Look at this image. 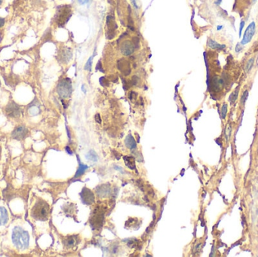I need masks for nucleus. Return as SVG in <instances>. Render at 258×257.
<instances>
[{
    "instance_id": "1",
    "label": "nucleus",
    "mask_w": 258,
    "mask_h": 257,
    "mask_svg": "<svg viewBox=\"0 0 258 257\" xmlns=\"http://www.w3.org/2000/svg\"><path fill=\"white\" fill-rule=\"evenodd\" d=\"M12 242L17 249L24 250L28 247L30 236L26 231L21 227H15L12 231Z\"/></svg>"
},
{
    "instance_id": "2",
    "label": "nucleus",
    "mask_w": 258,
    "mask_h": 257,
    "mask_svg": "<svg viewBox=\"0 0 258 257\" xmlns=\"http://www.w3.org/2000/svg\"><path fill=\"white\" fill-rule=\"evenodd\" d=\"M49 215V205L45 201L39 199L31 210V216L37 220H47Z\"/></svg>"
},
{
    "instance_id": "3",
    "label": "nucleus",
    "mask_w": 258,
    "mask_h": 257,
    "mask_svg": "<svg viewBox=\"0 0 258 257\" xmlns=\"http://www.w3.org/2000/svg\"><path fill=\"white\" fill-rule=\"evenodd\" d=\"M57 91L60 98H69L72 93V84L70 79L67 78L60 80L57 86Z\"/></svg>"
},
{
    "instance_id": "4",
    "label": "nucleus",
    "mask_w": 258,
    "mask_h": 257,
    "mask_svg": "<svg viewBox=\"0 0 258 257\" xmlns=\"http://www.w3.org/2000/svg\"><path fill=\"white\" fill-rule=\"evenodd\" d=\"M70 8L69 6H60L57 8L56 14V22L59 26H62L67 22L70 17Z\"/></svg>"
},
{
    "instance_id": "5",
    "label": "nucleus",
    "mask_w": 258,
    "mask_h": 257,
    "mask_svg": "<svg viewBox=\"0 0 258 257\" xmlns=\"http://www.w3.org/2000/svg\"><path fill=\"white\" fill-rule=\"evenodd\" d=\"M21 109L20 106L14 101L10 102L5 108V113L7 116L11 118H19L21 116Z\"/></svg>"
},
{
    "instance_id": "6",
    "label": "nucleus",
    "mask_w": 258,
    "mask_h": 257,
    "mask_svg": "<svg viewBox=\"0 0 258 257\" xmlns=\"http://www.w3.org/2000/svg\"><path fill=\"white\" fill-rule=\"evenodd\" d=\"M256 30V24L255 23L251 22L248 25V27L245 30V33H244L242 40L241 42V45H246L251 41L254 33H255Z\"/></svg>"
},
{
    "instance_id": "7",
    "label": "nucleus",
    "mask_w": 258,
    "mask_h": 257,
    "mask_svg": "<svg viewBox=\"0 0 258 257\" xmlns=\"http://www.w3.org/2000/svg\"><path fill=\"white\" fill-rule=\"evenodd\" d=\"M28 135V129L25 126H18L12 133V137L17 140H24Z\"/></svg>"
},
{
    "instance_id": "8",
    "label": "nucleus",
    "mask_w": 258,
    "mask_h": 257,
    "mask_svg": "<svg viewBox=\"0 0 258 257\" xmlns=\"http://www.w3.org/2000/svg\"><path fill=\"white\" fill-rule=\"evenodd\" d=\"M120 49H121L122 54L123 55H125V56H129V55H132V54L134 53L135 48H134L133 43L131 42V41L125 40V42H123L122 44Z\"/></svg>"
},
{
    "instance_id": "9",
    "label": "nucleus",
    "mask_w": 258,
    "mask_h": 257,
    "mask_svg": "<svg viewBox=\"0 0 258 257\" xmlns=\"http://www.w3.org/2000/svg\"><path fill=\"white\" fill-rule=\"evenodd\" d=\"M81 197L83 202L86 204H91L94 202V194L88 188H84L81 193Z\"/></svg>"
},
{
    "instance_id": "10",
    "label": "nucleus",
    "mask_w": 258,
    "mask_h": 257,
    "mask_svg": "<svg viewBox=\"0 0 258 257\" xmlns=\"http://www.w3.org/2000/svg\"><path fill=\"white\" fill-rule=\"evenodd\" d=\"M5 78V82H6V84L9 86H15L16 84L19 82V78L18 76H17L16 75L13 74V73H11L10 75H6V76L4 77Z\"/></svg>"
},
{
    "instance_id": "11",
    "label": "nucleus",
    "mask_w": 258,
    "mask_h": 257,
    "mask_svg": "<svg viewBox=\"0 0 258 257\" xmlns=\"http://www.w3.org/2000/svg\"><path fill=\"white\" fill-rule=\"evenodd\" d=\"M8 220V215L7 210L3 207H0V226L6 224Z\"/></svg>"
},
{
    "instance_id": "12",
    "label": "nucleus",
    "mask_w": 258,
    "mask_h": 257,
    "mask_svg": "<svg viewBox=\"0 0 258 257\" xmlns=\"http://www.w3.org/2000/svg\"><path fill=\"white\" fill-rule=\"evenodd\" d=\"M207 44L209 48L214 50H222V49H224V48H226L225 45H220L219 44V43L215 42V41L212 40V39H209L208 40Z\"/></svg>"
},
{
    "instance_id": "13",
    "label": "nucleus",
    "mask_w": 258,
    "mask_h": 257,
    "mask_svg": "<svg viewBox=\"0 0 258 257\" xmlns=\"http://www.w3.org/2000/svg\"><path fill=\"white\" fill-rule=\"evenodd\" d=\"M28 112L30 116H36L39 112V104H36L35 102H33L28 107Z\"/></svg>"
},
{
    "instance_id": "14",
    "label": "nucleus",
    "mask_w": 258,
    "mask_h": 257,
    "mask_svg": "<svg viewBox=\"0 0 258 257\" xmlns=\"http://www.w3.org/2000/svg\"><path fill=\"white\" fill-rule=\"evenodd\" d=\"M125 145L128 147L131 150H133V149L136 148V142L134 140V137L131 134L127 136L126 139H125Z\"/></svg>"
},
{
    "instance_id": "15",
    "label": "nucleus",
    "mask_w": 258,
    "mask_h": 257,
    "mask_svg": "<svg viewBox=\"0 0 258 257\" xmlns=\"http://www.w3.org/2000/svg\"><path fill=\"white\" fill-rule=\"evenodd\" d=\"M64 245L67 247H73V246L76 245V237H75V236L68 237V238H66V240H64Z\"/></svg>"
},
{
    "instance_id": "16",
    "label": "nucleus",
    "mask_w": 258,
    "mask_h": 257,
    "mask_svg": "<svg viewBox=\"0 0 258 257\" xmlns=\"http://www.w3.org/2000/svg\"><path fill=\"white\" fill-rule=\"evenodd\" d=\"M125 164L129 168L131 169V170H134L135 169V164H134V159L133 157L130 156V157H128V156H125L124 157Z\"/></svg>"
},
{
    "instance_id": "17",
    "label": "nucleus",
    "mask_w": 258,
    "mask_h": 257,
    "mask_svg": "<svg viewBox=\"0 0 258 257\" xmlns=\"http://www.w3.org/2000/svg\"><path fill=\"white\" fill-rule=\"evenodd\" d=\"M60 56L64 62H68L72 57V53L70 51H68V50L67 51H63L62 53L60 55Z\"/></svg>"
},
{
    "instance_id": "18",
    "label": "nucleus",
    "mask_w": 258,
    "mask_h": 257,
    "mask_svg": "<svg viewBox=\"0 0 258 257\" xmlns=\"http://www.w3.org/2000/svg\"><path fill=\"white\" fill-rule=\"evenodd\" d=\"M238 94H239V88H237L235 91L230 94L229 96V101H230L231 103H235V101L236 100V99L238 98Z\"/></svg>"
},
{
    "instance_id": "19",
    "label": "nucleus",
    "mask_w": 258,
    "mask_h": 257,
    "mask_svg": "<svg viewBox=\"0 0 258 257\" xmlns=\"http://www.w3.org/2000/svg\"><path fill=\"white\" fill-rule=\"evenodd\" d=\"M93 59H94V55H92V56L89 57L88 60L87 62H86V64H85V67H84V69H85V70H87V71H91V68H92Z\"/></svg>"
},
{
    "instance_id": "20",
    "label": "nucleus",
    "mask_w": 258,
    "mask_h": 257,
    "mask_svg": "<svg viewBox=\"0 0 258 257\" xmlns=\"http://www.w3.org/2000/svg\"><path fill=\"white\" fill-rule=\"evenodd\" d=\"M254 57H251V59H249V60L247 62V64H246V66H245V69H246V71L248 72L250 71L251 69L253 68V66H254Z\"/></svg>"
},
{
    "instance_id": "21",
    "label": "nucleus",
    "mask_w": 258,
    "mask_h": 257,
    "mask_svg": "<svg viewBox=\"0 0 258 257\" xmlns=\"http://www.w3.org/2000/svg\"><path fill=\"white\" fill-rule=\"evenodd\" d=\"M227 105L224 103L223 105V107L221 108V117L222 118H225L226 116H227Z\"/></svg>"
},
{
    "instance_id": "22",
    "label": "nucleus",
    "mask_w": 258,
    "mask_h": 257,
    "mask_svg": "<svg viewBox=\"0 0 258 257\" xmlns=\"http://www.w3.org/2000/svg\"><path fill=\"white\" fill-rule=\"evenodd\" d=\"M248 91H245V92L243 93L242 97H241V104H242V105H245V101H246L247 98H248Z\"/></svg>"
},
{
    "instance_id": "23",
    "label": "nucleus",
    "mask_w": 258,
    "mask_h": 257,
    "mask_svg": "<svg viewBox=\"0 0 258 257\" xmlns=\"http://www.w3.org/2000/svg\"><path fill=\"white\" fill-rule=\"evenodd\" d=\"M244 26H245V21H241V23H240V26H239V37H241V33H242V30H243Z\"/></svg>"
},
{
    "instance_id": "24",
    "label": "nucleus",
    "mask_w": 258,
    "mask_h": 257,
    "mask_svg": "<svg viewBox=\"0 0 258 257\" xmlns=\"http://www.w3.org/2000/svg\"><path fill=\"white\" fill-rule=\"evenodd\" d=\"M241 50V44L240 43H238L237 45H236V52H239Z\"/></svg>"
},
{
    "instance_id": "25",
    "label": "nucleus",
    "mask_w": 258,
    "mask_h": 257,
    "mask_svg": "<svg viewBox=\"0 0 258 257\" xmlns=\"http://www.w3.org/2000/svg\"><path fill=\"white\" fill-rule=\"evenodd\" d=\"M95 120L98 123H101V119H100V117L99 114H97L95 116Z\"/></svg>"
},
{
    "instance_id": "26",
    "label": "nucleus",
    "mask_w": 258,
    "mask_h": 257,
    "mask_svg": "<svg viewBox=\"0 0 258 257\" xmlns=\"http://www.w3.org/2000/svg\"><path fill=\"white\" fill-rule=\"evenodd\" d=\"M4 24H5V19L1 18V17H0V27L4 26Z\"/></svg>"
},
{
    "instance_id": "27",
    "label": "nucleus",
    "mask_w": 258,
    "mask_h": 257,
    "mask_svg": "<svg viewBox=\"0 0 258 257\" xmlns=\"http://www.w3.org/2000/svg\"><path fill=\"white\" fill-rule=\"evenodd\" d=\"M131 2H132V3H133L134 8H136V9H138V6H137V2H136V0H131Z\"/></svg>"
},
{
    "instance_id": "28",
    "label": "nucleus",
    "mask_w": 258,
    "mask_h": 257,
    "mask_svg": "<svg viewBox=\"0 0 258 257\" xmlns=\"http://www.w3.org/2000/svg\"><path fill=\"white\" fill-rule=\"evenodd\" d=\"M222 0H215V4L217 5H219L220 3H221Z\"/></svg>"
},
{
    "instance_id": "29",
    "label": "nucleus",
    "mask_w": 258,
    "mask_h": 257,
    "mask_svg": "<svg viewBox=\"0 0 258 257\" xmlns=\"http://www.w3.org/2000/svg\"><path fill=\"white\" fill-rule=\"evenodd\" d=\"M223 26H222V25H219V26H217V30H220L221 29H223Z\"/></svg>"
},
{
    "instance_id": "30",
    "label": "nucleus",
    "mask_w": 258,
    "mask_h": 257,
    "mask_svg": "<svg viewBox=\"0 0 258 257\" xmlns=\"http://www.w3.org/2000/svg\"><path fill=\"white\" fill-rule=\"evenodd\" d=\"M90 1V0H84V3H86V2H88Z\"/></svg>"
},
{
    "instance_id": "31",
    "label": "nucleus",
    "mask_w": 258,
    "mask_h": 257,
    "mask_svg": "<svg viewBox=\"0 0 258 257\" xmlns=\"http://www.w3.org/2000/svg\"><path fill=\"white\" fill-rule=\"evenodd\" d=\"M2 2H3V0H0V5L2 4Z\"/></svg>"
},
{
    "instance_id": "32",
    "label": "nucleus",
    "mask_w": 258,
    "mask_h": 257,
    "mask_svg": "<svg viewBox=\"0 0 258 257\" xmlns=\"http://www.w3.org/2000/svg\"><path fill=\"white\" fill-rule=\"evenodd\" d=\"M1 153H2V148H1V146H0V156H1Z\"/></svg>"
},
{
    "instance_id": "33",
    "label": "nucleus",
    "mask_w": 258,
    "mask_h": 257,
    "mask_svg": "<svg viewBox=\"0 0 258 257\" xmlns=\"http://www.w3.org/2000/svg\"><path fill=\"white\" fill-rule=\"evenodd\" d=\"M256 1H257V0H252V2H253V3H255V2H256Z\"/></svg>"
},
{
    "instance_id": "34",
    "label": "nucleus",
    "mask_w": 258,
    "mask_h": 257,
    "mask_svg": "<svg viewBox=\"0 0 258 257\" xmlns=\"http://www.w3.org/2000/svg\"><path fill=\"white\" fill-rule=\"evenodd\" d=\"M0 84H1V82H0Z\"/></svg>"
}]
</instances>
